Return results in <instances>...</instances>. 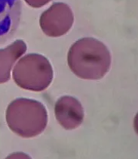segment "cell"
Wrapping results in <instances>:
<instances>
[{
  "instance_id": "obj_7",
  "label": "cell",
  "mask_w": 138,
  "mask_h": 159,
  "mask_svg": "<svg viewBox=\"0 0 138 159\" xmlns=\"http://www.w3.org/2000/svg\"><path fill=\"white\" fill-rule=\"evenodd\" d=\"M27 51L24 41L18 39L5 49H0V84L9 80L14 64Z\"/></svg>"
},
{
  "instance_id": "obj_5",
  "label": "cell",
  "mask_w": 138,
  "mask_h": 159,
  "mask_svg": "<svg viewBox=\"0 0 138 159\" xmlns=\"http://www.w3.org/2000/svg\"><path fill=\"white\" fill-rule=\"evenodd\" d=\"M55 117L66 129L79 127L84 120V110L80 102L72 96H62L55 103Z\"/></svg>"
},
{
  "instance_id": "obj_3",
  "label": "cell",
  "mask_w": 138,
  "mask_h": 159,
  "mask_svg": "<svg viewBox=\"0 0 138 159\" xmlns=\"http://www.w3.org/2000/svg\"><path fill=\"white\" fill-rule=\"evenodd\" d=\"M13 79L22 89L41 92L53 80V69L49 61L39 54H28L19 60L13 69Z\"/></svg>"
},
{
  "instance_id": "obj_1",
  "label": "cell",
  "mask_w": 138,
  "mask_h": 159,
  "mask_svg": "<svg viewBox=\"0 0 138 159\" xmlns=\"http://www.w3.org/2000/svg\"><path fill=\"white\" fill-rule=\"evenodd\" d=\"M72 73L84 80L103 78L111 65V55L102 42L92 37H84L74 43L67 55Z\"/></svg>"
},
{
  "instance_id": "obj_4",
  "label": "cell",
  "mask_w": 138,
  "mask_h": 159,
  "mask_svg": "<svg viewBox=\"0 0 138 159\" xmlns=\"http://www.w3.org/2000/svg\"><path fill=\"white\" fill-rule=\"evenodd\" d=\"M73 14L68 5L63 2L53 4L45 11L39 19V24L45 34L58 37L66 34L73 24Z\"/></svg>"
},
{
  "instance_id": "obj_8",
  "label": "cell",
  "mask_w": 138,
  "mask_h": 159,
  "mask_svg": "<svg viewBox=\"0 0 138 159\" xmlns=\"http://www.w3.org/2000/svg\"><path fill=\"white\" fill-rule=\"evenodd\" d=\"M25 2L32 8H40L48 4L51 0H25Z\"/></svg>"
},
{
  "instance_id": "obj_6",
  "label": "cell",
  "mask_w": 138,
  "mask_h": 159,
  "mask_svg": "<svg viewBox=\"0 0 138 159\" xmlns=\"http://www.w3.org/2000/svg\"><path fill=\"white\" fill-rule=\"evenodd\" d=\"M20 0H0V44L13 37L20 23Z\"/></svg>"
},
{
  "instance_id": "obj_2",
  "label": "cell",
  "mask_w": 138,
  "mask_h": 159,
  "mask_svg": "<svg viewBox=\"0 0 138 159\" xmlns=\"http://www.w3.org/2000/svg\"><path fill=\"white\" fill-rule=\"evenodd\" d=\"M6 121L15 134L24 138H32L42 134L46 128L47 110L40 102L19 98L8 106Z\"/></svg>"
}]
</instances>
